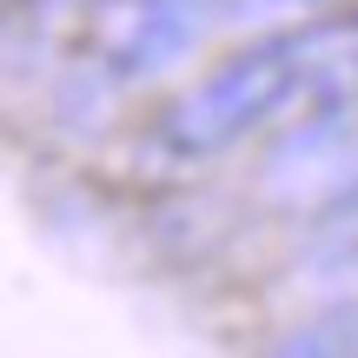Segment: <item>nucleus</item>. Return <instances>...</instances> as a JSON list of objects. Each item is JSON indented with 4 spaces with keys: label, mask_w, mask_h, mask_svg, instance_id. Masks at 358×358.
<instances>
[{
    "label": "nucleus",
    "mask_w": 358,
    "mask_h": 358,
    "mask_svg": "<svg viewBox=\"0 0 358 358\" xmlns=\"http://www.w3.org/2000/svg\"><path fill=\"white\" fill-rule=\"evenodd\" d=\"M299 100V53H292V34H266L252 47L226 53L213 73H199L186 93H173L166 113L140 133V159L166 173H186V166H206V159L232 153L239 140H252L259 127L285 113Z\"/></svg>",
    "instance_id": "nucleus-1"
},
{
    "label": "nucleus",
    "mask_w": 358,
    "mask_h": 358,
    "mask_svg": "<svg viewBox=\"0 0 358 358\" xmlns=\"http://www.w3.org/2000/svg\"><path fill=\"white\" fill-rule=\"evenodd\" d=\"M213 0H93L80 27V73L127 93L173 73L213 27Z\"/></svg>",
    "instance_id": "nucleus-2"
},
{
    "label": "nucleus",
    "mask_w": 358,
    "mask_h": 358,
    "mask_svg": "<svg viewBox=\"0 0 358 358\" xmlns=\"http://www.w3.org/2000/svg\"><path fill=\"white\" fill-rule=\"evenodd\" d=\"M259 192L292 219L345 213L358 199V106H319L285 127V140L266 153Z\"/></svg>",
    "instance_id": "nucleus-3"
},
{
    "label": "nucleus",
    "mask_w": 358,
    "mask_h": 358,
    "mask_svg": "<svg viewBox=\"0 0 358 358\" xmlns=\"http://www.w3.org/2000/svg\"><path fill=\"white\" fill-rule=\"evenodd\" d=\"M299 53V100L306 113L358 100V20H312L292 34Z\"/></svg>",
    "instance_id": "nucleus-4"
},
{
    "label": "nucleus",
    "mask_w": 358,
    "mask_h": 358,
    "mask_svg": "<svg viewBox=\"0 0 358 358\" xmlns=\"http://www.w3.org/2000/svg\"><path fill=\"white\" fill-rule=\"evenodd\" d=\"M266 358H358V299H338V306L299 319L292 332L272 338Z\"/></svg>",
    "instance_id": "nucleus-5"
},
{
    "label": "nucleus",
    "mask_w": 358,
    "mask_h": 358,
    "mask_svg": "<svg viewBox=\"0 0 358 358\" xmlns=\"http://www.w3.org/2000/svg\"><path fill=\"white\" fill-rule=\"evenodd\" d=\"M352 266H358V252H352Z\"/></svg>",
    "instance_id": "nucleus-6"
},
{
    "label": "nucleus",
    "mask_w": 358,
    "mask_h": 358,
    "mask_svg": "<svg viewBox=\"0 0 358 358\" xmlns=\"http://www.w3.org/2000/svg\"><path fill=\"white\" fill-rule=\"evenodd\" d=\"M352 106H358V100H352Z\"/></svg>",
    "instance_id": "nucleus-7"
}]
</instances>
